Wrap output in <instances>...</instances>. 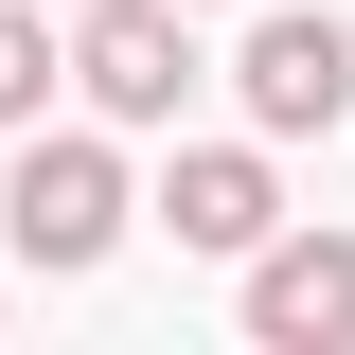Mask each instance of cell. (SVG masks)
<instances>
[{"label": "cell", "instance_id": "cell-1", "mask_svg": "<svg viewBox=\"0 0 355 355\" xmlns=\"http://www.w3.org/2000/svg\"><path fill=\"white\" fill-rule=\"evenodd\" d=\"M125 160H107V142H36L18 125V178H0V231H18V266H107L125 249Z\"/></svg>", "mask_w": 355, "mask_h": 355}, {"label": "cell", "instance_id": "cell-2", "mask_svg": "<svg viewBox=\"0 0 355 355\" xmlns=\"http://www.w3.org/2000/svg\"><path fill=\"white\" fill-rule=\"evenodd\" d=\"M71 89L107 125H178L196 107V0H89L71 18Z\"/></svg>", "mask_w": 355, "mask_h": 355}, {"label": "cell", "instance_id": "cell-3", "mask_svg": "<svg viewBox=\"0 0 355 355\" xmlns=\"http://www.w3.org/2000/svg\"><path fill=\"white\" fill-rule=\"evenodd\" d=\"M231 89H249V125H266V142H320V125H355V18H249Z\"/></svg>", "mask_w": 355, "mask_h": 355}, {"label": "cell", "instance_id": "cell-4", "mask_svg": "<svg viewBox=\"0 0 355 355\" xmlns=\"http://www.w3.org/2000/svg\"><path fill=\"white\" fill-rule=\"evenodd\" d=\"M249 338L266 355H355V231H266L249 249Z\"/></svg>", "mask_w": 355, "mask_h": 355}, {"label": "cell", "instance_id": "cell-5", "mask_svg": "<svg viewBox=\"0 0 355 355\" xmlns=\"http://www.w3.org/2000/svg\"><path fill=\"white\" fill-rule=\"evenodd\" d=\"M142 214H160V231H178V249H214V266H249V249H266V231H284V178H266V160H249V142H196V160H178V178H160V196H142Z\"/></svg>", "mask_w": 355, "mask_h": 355}, {"label": "cell", "instance_id": "cell-6", "mask_svg": "<svg viewBox=\"0 0 355 355\" xmlns=\"http://www.w3.org/2000/svg\"><path fill=\"white\" fill-rule=\"evenodd\" d=\"M71 71V53H53V0H0V142L36 125V89Z\"/></svg>", "mask_w": 355, "mask_h": 355}]
</instances>
